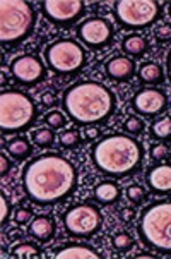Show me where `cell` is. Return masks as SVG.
Returning <instances> with one entry per match:
<instances>
[{"mask_svg": "<svg viewBox=\"0 0 171 259\" xmlns=\"http://www.w3.org/2000/svg\"><path fill=\"white\" fill-rule=\"evenodd\" d=\"M45 62L51 72L74 76L87 65V52L72 38H60L45 48Z\"/></svg>", "mask_w": 171, "mask_h": 259, "instance_id": "cell-7", "label": "cell"}, {"mask_svg": "<svg viewBox=\"0 0 171 259\" xmlns=\"http://www.w3.org/2000/svg\"><path fill=\"white\" fill-rule=\"evenodd\" d=\"M134 245V239L130 234H127V232H120V234H117L113 237V247L117 249V251H129V249H132Z\"/></svg>", "mask_w": 171, "mask_h": 259, "instance_id": "cell-29", "label": "cell"}, {"mask_svg": "<svg viewBox=\"0 0 171 259\" xmlns=\"http://www.w3.org/2000/svg\"><path fill=\"white\" fill-rule=\"evenodd\" d=\"M99 136H101V131H99L98 127H89V129L86 131V138L89 139V141H94Z\"/></svg>", "mask_w": 171, "mask_h": 259, "instance_id": "cell-37", "label": "cell"}, {"mask_svg": "<svg viewBox=\"0 0 171 259\" xmlns=\"http://www.w3.org/2000/svg\"><path fill=\"white\" fill-rule=\"evenodd\" d=\"M149 134L154 141H171V117H161L149 127Z\"/></svg>", "mask_w": 171, "mask_h": 259, "instance_id": "cell-22", "label": "cell"}, {"mask_svg": "<svg viewBox=\"0 0 171 259\" xmlns=\"http://www.w3.org/2000/svg\"><path fill=\"white\" fill-rule=\"evenodd\" d=\"M43 122L50 127V129H62V127L67 124V115L59 110L48 112L45 117H43Z\"/></svg>", "mask_w": 171, "mask_h": 259, "instance_id": "cell-28", "label": "cell"}, {"mask_svg": "<svg viewBox=\"0 0 171 259\" xmlns=\"http://www.w3.org/2000/svg\"><path fill=\"white\" fill-rule=\"evenodd\" d=\"M33 218V211L29 208H17L14 211V223L16 225H26Z\"/></svg>", "mask_w": 171, "mask_h": 259, "instance_id": "cell-32", "label": "cell"}, {"mask_svg": "<svg viewBox=\"0 0 171 259\" xmlns=\"http://www.w3.org/2000/svg\"><path fill=\"white\" fill-rule=\"evenodd\" d=\"M166 72H168V79L171 81V50H169L168 57H166Z\"/></svg>", "mask_w": 171, "mask_h": 259, "instance_id": "cell-38", "label": "cell"}, {"mask_svg": "<svg viewBox=\"0 0 171 259\" xmlns=\"http://www.w3.org/2000/svg\"><path fill=\"white\" fill-rule=\"evenodd\" d=\"M168 153H169V149L166 148L164 144H152V148H151V158L156 161H161V160H164V158H168Z\"/></svg>", "mask_w": 171, "mask_h": 259, "instance_id": "cell-33", "label": "cell"}, {"mask_svg": "<svg viewBox=\"0 0 171 259\" xmlns=\"http://www.w3.org/2000/svg\"><path fill=\"white\" fill-rule=\"evenodd\" d=\"M118 217H120V220L122 222H125V223H130L135 218V211L132 208H124L120 211V214H118Z\"/></svg>", "mask_w": 171, "mask_h": 259, "instance_id": "cell-36", "label": "cell"}, {"mask_svg": "<svg viewBox=\"0 0 171 259\" xmlns=\"http://www.w3.org/2000/svg\"><path fill=\"white\" fill-rule=\"evenodd\" d=\"M12 79L21 86H38L46 79V67L39 57L24 54L16 57L9 65Z\"/></svg>", "mask_w": 171, "mask_h": 259, "instance_id": "cell-12", "label": "cell"}, {"mask_svg": "<svg viewBox=\"0 0 171 259\" xmlns=\"http://www.w3.org/2000/svg\"><path fill=\"white\" fill-rule=\"evenodd\" d=\"M137 76L140 82L144 84H161L164 81V71L159 64L156 62H146L140 65Z\"/></svg>", "mask_w": 171, "mask_h": 259, "instance_id": "cell-21", "label": "cell"}, {"mask_svg": "<svg viewBox=\"0 0 171 259\" xmlns=\"http://www.w3.org/2000/svg\"><path fill=\"white\" fill-rule=\"evenodd\" d=\"M38 120V107L24 91L7 90L0 95V129L2 134H21Z\"/></svg>", "mask_w": 171, "mask_h": 259, "instance_id": "cell-6", "label": "cell"}, {"mask_svg": "<svg viewBox=\"0 0 171 259\" xmlns=\"http://www.w3.org/2000/svg\"><path fill=\"white\" fill-rule=\"evenodd\" d=\"M41 103L46 105V107H55L59 102H56V96L51 91H46V93L41 95Z\"/></svg>", "mask_w": 171, "mask_h": 259, "instance_id": "cell-35", "label": "cell"}, {"mask_svg": "<svg viewBox=\"0 0 171 259\" xmlns=\"http://www.w3.org/2000/svg\"><path fill=\"white\" fill-rule=\"evenodd\" d=\"M120 197H122V189L113 181H103V182L96 184V187L93 191V199L98 204H103V206L115 204L120 201Z\"/></svg>", "mask_w": 171, "mask_h": 259, "instance_id": "cell-17", "label": "cell"}, {"mask_svg": "<svg viewBox=\"0 0 171 259\" xmlns=\"http://www.w3.org/2000/svg\"><path fill=\"white\" fill-rule=\"evenodd\" d=\"M64 227L70 237L76 239H91L101 230L103 214L98 206L82 203L69 208L64 213Z\"/></svg>", "mask_w": 171, "mask_h": 259, "instance_id": "cell-9", "label": "cell"}, {"mask_svg": "<svg viewBox=\"0 0 171 259\" xmlns=\"http://www.w3.org/2000/svg\"><path fill=\"white\" fill-rule=\"evenodd\" d=\"M113 14L124 29L137 31L157 23L161 17V4L152 0H118L113 6Z\"/></svg>", "mask_w": 171, "mask_h": 259, "instance_id": "cell-8", "label": "cell"}, {"mask_svg": "<svg viewBox=\"0 0 171 259\" xmlns=\"http://www.w3.org/2000/svg\"><path fill=\"white\" fill-rule=\"evenodd\" d=\"M11 213H12V206H11V201L7 199L6 192H0V225L6 227L9 223V218H11Z\"/></svg>", "mask_w": 171, "mask_h": 259, "instance_id": "cell-30", "label": "cell"}, {"mask_svg": "<svg viewBox=\"0 0 171 259\" xmlns=\"http://www.w3.org/2000/svg\"><path fill=\"white\" fill-rule=\"evenodd\" d=\"M130 107L137 115L157 117L168 108V96L163 90H157V88H144L134 95Z\"/></svg>", "mask_w": 171, "mask_h": 259, "instance_id": "cell-13", "label": "cell"}, {"mask_svg": "<svg viewBox=\"0 0 171 259\" xmlns=\"http://www.w3.org/2000/svg\"><path fill=\"white\" fill-rule=\"evenodd\" d=\"M11 168H12V165H11V160L7 158L6 153H2L0 155V177H7L9 172H11Z\"/></svg>", "mask_w": 171, "mask_h": 259, "instance_id": "cell-34", "label": "cell"}, {"mask_svg": "<svg viewBox=\"0 0 171 259\" xmlns=\"http://www.w3.org/2000/svg\"><path fill=\"white\" fill-rule=\"evenodd\" d=\"M28 234L38 242H48L56 234V223L50 214H39V217H34V220L29 223Z\"/></svg>", "mask_w": 171, "mask_h": 259, "instance_id": "cell-16", "label": "cell"}, {"mask_svg": "<svg viewBox=\"0 0 171 259\" xmlns=\"http://www.w3.org/2000/svg\"><path fill=\"white\" fill-rule=\"evenodd\" d=\"M122 50L130 57H142L149 52V41L142 34H129L122 41Z\"/></svg>", "mask_w": 171, "mask_h": 259, "instance_id": "cell-20", "label": "cell"}, {"mask_svg": "<svg viewBox=\"0 0 171 259\" xmlns=\"http://www.w3.org/2000/svg\"><path fill=\"white\" fill-rule=\"evenodd\" d=\"M137 234L144 245L161 254H171V201H156L142 209Z\"/></svg>", "mask_w": 171, "mask_h": 259, "instance_id": "cell-4", "label": "cell"}, {"mask_svg": "<svg viewBox=\"0 0 171 259\" xmlns=\"http://www.w3.org/2000/svg\"><path fill=\"white\" fill-rule=\"evenodd\" d=\"M11 256L17 259H34L41 257V249L33 242H21L11 249Z\"/></svg>", "mask_w": 171, "mask_h": 259, "instance_id": "cell-23", "label": "cell"}, {"mask_svg": "<svg viewBox=\"0 0 171 259\" xmlns=\"http://www.w3.org/2000/svg\"><path fill=\"white\" fill-rule=\"evenodd\" d=\"M146 184L156 196H171V163H157L147 168Z\"/></svg>", "mask_w": 171, "mask_h": 259, "instance_id": "cell-14", "label": "cell"}, {"mask_svg": "<svg viewBox=\"0 0 171 259\" xmlns=\"http://www.w3.org/2000/svg\"><path fill=\"white\" fill-rule=\"evenodd\" d=\"M79 172L76 165L59 153L34 156L23 168V189L31 203L53 206L76 192Z\"/></svg>", "mask_w": 171, "mask_h": 259, "instance_id": "cell-1", "label": "cell"}, {"mask_svg": "<svg viewBox=\"0 0 171 259\" xmlns=\"http://www.w3.org/2000/svg\"><path fill=\"white\" fill-rule=\"evenodd\" d=\"M77 38L91 50H103L115 38V29L106 17H87L77 26Z\"/></svg>", "mask_w": 171, "mask_h": 259, "instance_id": "cell-10", "label": "cell"}, {"mask_svg": "<svg viewBox=\"0 0 171 259\" xmlns=\"http://www.w3.org/2000/svg\"><path fill=\"white\" fill-rule=\"evenodd\" d=\"M168 12H169V17H171V4L168 6Z\"/></svg>", "mask_w": 171, "mask_h": 259, "instance_id": "cell-39", "label": "cell"}, {"mask_svg": "<svg viewBox=\"0 0 171 259\" xmlns=\"http://www.w3.org/2000/svg\"><path fill=\"white\" fill-rule=\"evenodd\" d=\"M41 11L51 24L70 28L86 14V4L81 0H45Z\"/></svg>", "mask_w": 171, "mask_h": 259, "instance_id": "cell-11", "label": "cell"}, {"mask_svg": "<svg viewBox=\"0 0 171 259\" xmlns=\"http://www.w3.org/2000/svg\"><path fill=\"white\" fill-rule=\"evenodd\" d=\"M135 62L129 57H124V55H117V57H111L106 64H104V72L109 79L117 82H127L130 81L134 76H135Z\"/></svg>", "mask_w": 171, "mask_h": 259, "instance_id": "cell-15", "label": "cell"}, {"mask_svg": "<svg viewBox=\"0 0 171 259\" xmlns=\"http://www.w3.org/2000/svg\"><path fill=\"white\" fill-rule=\"evenodd\" d=\"M31 139L38 148H53L55 146V133L50 129V127H39V129H34L31 133Z\"/></svg>", "mask_w": 171, "mask_h": 259, "instance_id": "cell-24", "label": "cell"}, {"mask_svg": "<svg viewBox=\"0 0 171 259\" xmlns=\"http://www.w3.org/2000/svg\"><path fill=\"white\" fill-rule=\"evenodd\" d=\"M144 146L129 134H108L91 149V161L99 174L125 179L137 174L144 161Z\"/></svg>", "mask_w": 171, "mask_h": 259, "instance_id": "cell-3", "label": "cell"}, {"mask_svg": "<svg viewBox=\"0 0 171 259\" xmlns=\"http://www.w3.org/2000/svg\"><path fill=\"white\" fill-rule=\"evenodd\" d=\"M36 28V11L24 0H2L0 4V41L12 48L21 45Z\"/></svg>", "mask_w": 171, "mask_h": 259, "instance_id": "cell-5", "label": "cell"}, {"mask_svg": "<svg viewBox=\"0 0 171 259\" xmlns=\"http://www.w3.org/2000/svg\"><path fill=\"white\" fill-rule=\"evenodd\" d=\"M125 194H127V199L135 206H140L147 199V191L142 186H139V184H134V186L127 187Z\"/></svg>", "mask_w": 171, "mask_h": 259, "instance_id": "cell-26", "label": "cell"}, {"mask_svg": "<svg viewBox=\"0 0 171 259\" xmlns=\"http://www.w3.org/2000/svg\"><path fill=\"white\" fill-rule=\"evenodd\" d=\"M154 38L157 43H168L171 41V24L163 23L154 29Z\"/></svg>", "mask_w": 171, "mask_h": 259, "instance_id": "cell-31", "label": "cell"}, {"mask_svg": "<svg viewBox=\"0 0 171 259\" xmlns=\"http://www.w3.org/2000/svg\"><path fill=\"white\" fill-rule=\"evenodd\" d=\"M7 153L17 161H24L33 155V144H29V141L23 136H16L11 141H7L6 144Z\"/></svg>", "mask_w": 171, "mask_h": 259, "instance_id": "cell-19", "label": "cell"}, {"mask_svg": "<svg viewBox=\"0 0 171 259\" xmlns=\"http://www.w3.org/2000/svg\"><path fill=\"white\" fill-rule=\"evenodd\" d=\"M59 144L65 149H76L82 144V136L77 129L62 131L59 136Z\"/></svg>", "mask_w": 171, "mask_h": 259, "instance_id": "cell-25", "label": "cell"}, {"mask_svg": "<svg viewBox=\"0 0 171 259\" xmlns=\"http://www.w3.org/2000/svg\"><path fill=\"white\" fill-rule=\"evenodd\" d=\"M62 108L76 125H101L115 113L117 96L99 81H79L65 90Z\"/></svg>", "mask_w": 171, "mask_h": 259, "instance_id": "cell-2", "label": "cell"}, {"mask_svg": "<svg viewBox=\"0 0 171 259\" xmlns=\"http://www.w3.org/2000/svg\"><path fill=\"white\" fill-rule=\"evenodd\" d=\"M56 259H99L101 254L94 251L93 247L84 244H69L62 249L55 251Z\"/></svg>", "mask_w": 171, "mask_h": 259, "instance_id": "cell-18", "label": "cell"}, {"mask_svg": "<svg viewBox=\"0 0 171 259\" xmlns=\"http://www.w3.org/2000/svg\"><path fill=\"white\" fill-rule=\"evenodd\" d=\"M122 129H124L125 134H129V136H139V134L144 133V129H146V124H144V120L140 117L132 115V117H129L124 122Z\"/></svg>", "mask_w": 171, "mask_h": 259, "instance_id": "cell-27", "label": "cell"}]
</instances>
